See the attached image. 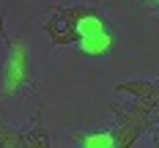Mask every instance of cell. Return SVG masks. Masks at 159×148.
<instances>
[{"label":"cell","mask_w":159,"mask_h":148,"mask_svg":"<svg viewBox=\"0 0 159 148\" xmlns=\"http://www.w3.org/2000/svg\"><path fill=\"white\" fill-rule=\"evenodd\" d=\"M140 134H143V132L134 129V126L118 123L115 132H112V146H115V148H129V146H134V143L140 140Z\"/></svg>","instance_id":"277c9868"},{"label":"cell","mask_w":159,"mask_h":148,"mask_svg":"<svg viewBox=\"0 0 159 148\" xmlns=\"http://www.w3.org/2000/svg\"><path fill=\"white\" fill-rule=\"evenodd\" d=\"M112 91L129 93V96H134V99H143V96H148V91H151V82L148 80H124V82H115Z\"/></svg>","instance_id":"5b68a950"},{"label":"cell","mask_w":159,"mask_h":148,"mask_svg":"<svg viewBox=\"0 0 159 148\" xmlns=\"http://www.w3.org/2000/svg\"><path fill=\"white\" fill-rule=\"evenodd\" d=\"M148 99L154 101V104H159V80L151 82V91H148Z\"/></svg>","instance_id":"ba28073f"},{"label":"cell","mask_w":159,"mask_h":148,"mask_svg":"<svg viewBox=\"0 0 159 148\" xmlns=\"http://www.w3.org/2000/svg\"><path fill=\"white\" fill-rule=\"evenodd\" d=\"M25 146H28V148H47L49 146V132L39 123V118H36L33 129L25 132Z\"/></svg>","instance_id":"52a82bcc"},{"label":"cell","mask_w":159,"mask_h":148,"mask_svg":"<svg viewBox=\"0 0 159 148\" xmlns=\"http://www.w3.org/2000/svg\"><path fill=\"white\" fill-rule=\"evenodd\" d=\"M52 14H58L63 22H69V25H74L77 28L82 19H88V16H96L99 11H96L93 6H82V3H69V6H61V3H52V8H49Z\"/></svg>","instance_id":"3957f363"},{"label":"cell","mask_w":159,"mask_h":148,"mask_svg":"<svg viewBox=\"0 0 159 148\" xmlns=\"http://www.w3.org/2000/svg\"><path fill=\"white\" fill-rule=\"evenodd\" d=\"M151 146H154V148H159V126L154 129V134H151Z\"/></svg>","instance_id":"9c48e42d"},{"label":"cell","mask_w":159,"mask_h":148,"mask_svg":"<svg viewBox=\"0 0 159 148\" xmlns=\"http://www.w3.org/2000/svg\"><path fill=\"white\" fill-rule=\"evenodd\" d=\"M44 30H47L49 41H52L55 47H66V44H74V41H80V30L74 28V25L63 22L58 14H52L47 22H44Z\"/></svg>","instance_id":"7a4b0ae2"},{"label":"cell","mask_w":159,"mask_h":148,"mask_svg":"<svg viewBox=\"0 0 159 148\" xmlns=\"http://www.w3.org/2000/svg\"><path fill=\"white\" fill-rule=\"evenodd\" d=\"M3 25H6V19H3V14H0V36H3Z\"/></svg>","instance_id":"30bf717a"},{"label":"cell","mask_w":159,"mask_h":148,"mask_svg":"<svg viewBox=\"0 0 159 148\" xmlns=\"http://www.w3.org/2000/svg\"><path fill=\"white\" fill-rule=\"evenodd\" d=\"M25 146V132L11 129L8 123L0 121V148H22Z\"/></svg>","instance_id":"8992f818"},{"label":"cell","mask_w":159,"mask_h":148,"mask_svg":"<svg viewBox=\"0 0 159 148\" xmlns=\"http://www.w3.org/2000/svg\"><path fill=\"white\" fill-rule=\"evenodd\" d=\"M115 110V121L118 123H126V126H134V129L145 132H154L157 129V121H154V115L148 113L145 107H140L137 101L132 104V107H112Z\"/></svg>","instance_id":"6da1fadb"}]
</instances>
